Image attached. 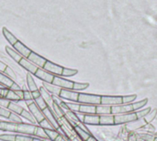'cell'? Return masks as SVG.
<instances>
[{"mask_svg":"<svg viewBox=\"0 0 157 141\" xmlns=\"http://www.w3.org/2000/svg\"><path fill=\"white\" fill-rule=\"evenodd\" d=\"M147 103H148V99H144L140 102L132 103L130 104H121V105L111 106V115H116L134 113V112L142 109L144 106H145L147 104Z\"/></svg>","mask_w":157,"mask_h":141,"instance_id":"obj_1","label":"cell"},{"mask_svg":"<svg viewBox=\"0 0 157 141\" xmlns=\"http://www.w3.org/2000/svg\"><path fill=\"white\" fill-rule=\"evenodd\" d=\"M81 104L89 105H99L101 103V95L89 94V93H79L78 102Z\"/></svg>","mask_w":157,"mask_h":141,"instance_id":"obj_2","label":"cell"},{"mask_svg":"<svg viewBox=\"0 0 157 141\" xmlns=\"http://www.w3.org/2000/svg\"><path fill=\"white\" fill-rule=\"evenodd\" d=\"M137 115L134 113L130 114H122V115H114V125H122L127 123H132L137 121Z\"/></svg>","mask_w":157,"mask_h":141,"instance_id":"obj_3","label":"cell"},{"mask_svg":"<svg viewBox=\"0 0 157 141\" xmlns=\"http://www.w3.org/2000/svg\"><path fill=\"white\" fill-rule=\"evenodd\" d=\"M26 104L28 105V107L29 109V112L33 115V117L35 118L36 122L40 123V121H42L45 118L42 111L36 105V103L32 100L31 101H26Z\"/></svg>","mask_w":157,"mask_h":141,"instance_id":"obj_4","label":"cell"},{"mask_svg":"<svg viewBox=\"0 0 157 141\" xmlns=\"http://www.w3.org/2000/svg\"><path fill=\"white\" fill-rule=\"evenodd\" d=\"M107 106H116L122 104V96H106L101 95V103Z\"/></svg>","mask_w":157,"mask_h":141,"instance_id":"obj_5","label":"cell"},{"mask_svg":"<svg viewBox=\"0 0 157 141\" xmlns=\"http://www.w3.org/2000/svg\"><path fill=\"white\" fill-rule=\"evenodd\" d=\"M52 84L61 88L62 90H73V87H74L73 81L63 79L59 76H54V79H53Z\"/></svg>","mask_w":157,"mask_h":141,"instance_id":"obj_6","label":"cell"},{"mask_svg":"<svg viewBox=\"0 0 157 141\" xmlns=\"http://www.w3.org/2000/svg\"><path fill=\"white\" fill-rule=\"evenodd\" d=\"M43 69L46 70L47 72L52 74L53 76L56 75V76H62V72H63V67L59 66V65H56L49 60L46 61L44 66H43Z\"/></svg>","mask_w":157,"mask_h":141,"instance_id":"obj_7","label":"cell"},{"mask_svg":"<svg viewBox=\"0 0 157 141\" xmlns=\"http://www.w3.org/2000/svg\"><path fill=\"white\" fill-rule=\"evenodd\" d=\"M39 79H40L41 81L45 82V83H52V80L54 79V76L49 72H47L46 70H44L43 68H38L37 71L34 74Z\"/></svg>","mask_w":157,"mask_h":141,"instance_id":"obj_8","label":"cell"},{"mask_svg":"<svg viewBox=\"0 0 157 141\" xmlns=\"http://www.w3.org/2000/svg\"><path fill=\"white\" fill-rule=\"evenodd\" d=\"M27 59L29 62H31L32 64H34L35 66H37L38 67H40V68H43V66H44V65H45V63L47 61L46 58L40 56V54H36L34 52H31Z\"/></svg>","mask_w":157,"mask_h":141,"instance_id":"obj_9","label":"cell"},{"mask_svg":"<svg viewBox=\"0 0 157 141\" xmlns=\"http://www.w3.org/2000/svg\"><path fill=\"white\" fill-rule=\"evenodd\" d=\"M36 126L34 125H29V124H17V133H21L25 135H34V130H35Z\"/></svg>","mask_w":157,"mask_h":141,"instance_id":"obj_10","label":"cell"},{"mask_svg":"<svg viewBox=\"0 0 157 141\" xmlns=\"http://www.w3.org/2000/svg\"><path fill=\"white\" fill-rule=\"evenodd\" d=\"M42 113L44 115V117L53 126V127L55 128V130H58L60 128V125H59V122H58L56 116L52 114V110L49 107H47L44 110H42Z\"/></svg>","mask_w":157,"mask_h":141,"instance_id":"obj_11","label":"cell"},{"mask_svg":"<svg viewBox=\"0 0 157 141\" xmlns=\"http://www.w3.org/2000/svg\"><path fill=\"white\" fill-rule=\"evenodd\" d=\"M13 47H14V50L15 51H17L21 56H23V58H28L29 57V55L30 54V53L32 52L29 48H28L25 44H23L21 42H19V41H17L14 45H13Z\"/></svg>","mask_w":157,"mask_h":141,"instance_id":"obj_12","label":"cell"},{"mask_svg":"<svg viewBox=\"0 0 157 141\" xmlns=\"http://www.w3.org/2000/svg\"><path fill=\"white\" fill-rule=\"evenodd\" d=\"M78 96L79 93L73 91L71 90H62L59 95V97H61L62 99L72 101V102H78Z\"/></svg>","mask_w":157,"mask_h":141,"instance_id":"obj_13","label":"cell"},{"mask_svg":"<svg viewBox=\"0 0 157 141\" xmlns=\"http://www.w3.org/2000/svg\"><path fill=\"white\" fill-rule=\"evenodd\" d=\"M39 91H40V96L42 97V99L44 100V102L47 103L48 107H49L51 110H52L54 101H53V98L52 97V95H51L43 87H40Z\"/></svg>","mask_w":157,"mask_h":141,"instance_id":"obj_14","label":"cell"},{"mask_svg":"<svg viewBox=\"0 0 157 141\" xmlns=\"http://www.w3.org/2000/svg\"><path fill=\"white\" fill-rule=\"evenodd\" d=\"M19 65L24 67L26 70H28L30 74H35V72L37 71V69L39 68L37 66H35L34 64H32L31 62H29L27 58H22L19 61Z\"/></svg>","mask_w":157,"mask_h":141,"instance_id":"obj_15","label":"cell"},{"mask_svg":"<svg viewBox=\"0 0 157 141\" xmlns=\"http://www.w3.org/2000/svg\"><path fill=\"white\" fill-rule=\"evenodd\" d=\"M83 124L90 126H98L99 125V115H85Z\"/></svg>","mask_w":157,"mask_h":141,"instance_id":"obj_16","label":"cell"},{"mask_svg":"<svg viewBox=\"0 0 157 141\" xmlns=\"http://www.w3.org/2000/svg\"><path fill=\"white\" fill-rule=\"evenodd\" d=\"M51 95H55V96H59L60 95V92L62 91L61 88L52 84V83H45L43 82V86H42Z\"/></svg>","mask_w":157,"mask_h":141,"instance_id":"obj_17","label":"cell"},{"mask_svg":"<svg viewBox=\"0 0 157 141\" xmlns=\"http://www.w3.org/2000/svg\"><path fill=\"white\" fill-rule=\"evenodd\" d=\"M78 113H81L84 115H96V105L80 104Z\"/></svg>","mask_w":157,"mask_h":141,"instance_id":"obj_18","label":"cell"},{"mask_svg":"<svg viewBox=\"0 0 157 141\" xmlns=\"http://www.w3.org/2000/svg\"><path fill=\"white\" fill-rule=\"evenodd\" d=\"M74 129H75V134L77 135V137H78L82 141H86L89 139V137L91 136L90 133L85 131V130H84L83 128H81L78 125L75 126Z\"/></svg>","mask_w":157,"mask_h":141,"instance_id":"obj_19","label":"cell"},{"mask_svg":"<svg viewBox=\"0 0 157 141\" xmlns=\"http://www.w3.org/2000/svg\"><path fill=\"white\" fill-rule=\"evenodd\" d=\"M99 125L100 126H113L114 125V115H99Z\"/></svg>","mask_w":157,"mask_h":141,"instance_id":"obj_20","label":"cell"},{"mask_svg":"<svg viewBox=\"0 0 157 141\" xmlns=\"http://www.w3.org/2000/svg\"><path fill=\"white\" fill-rule=\"evenodd\" d=\"M96 115H111V106H107V105H97L96 106Z\"/></svg>","mask_w":157,"mask_h":141,"instance_id":"obj_21","label":"cell"},{"mask_svg":"<svg viewBox=\"0 0 157 141\" xmlns=\"http://www.w3.org/2000/svg\"><path fill=\"white\" fill-rule=\"evenodd\" d=\"M17 124H15V123H7V122L0 121V130L17 133Z\"/></svg>","mask_w":157,"mask_h":141,"instance_id":"obj_22","label":"cell"},{"mask_svg":"<svg viewBox=\"0 0 157 141\" xmlns=\"http://www.w3.org/2000/svg\"><path fill=\"white\" fill-rule=\"evenodd\" d=\"M3 35L5 36V38L6 39V41L13 46L18 40L15 37V35H13L9 30H7V29L3 28Z\"/></svg>","mask_w":157,"mask_h":141,"instance_id":"obj_23","label":"cell"},{"mask_svg":"<svg viewBox=\"0 0 157 141\" xmlns=\"http://www.w3.org/2000/svg\"><path fill=\"white\" fill-rule=\"evenodd\" d=\"M27 83H28V88H29V91L30 92H33V91H39L38 87H37V84L35 83L33 78L31 77L30 73H29L27 75Z\"/></svg>","mask_w":157,"mask_h":141,"instance_id":"obj_24","label":"cell"},{"mask_svg":"<svg viewBox=\"0 0 157 141\" xmlns=\"http://www.w3.org/2000/svg\"><path fill=\"white\" fill-rule=\"evenodd\" d=\"M13 83H14V81L11 79H9L5 74H3L2 72H0V84L1 85L5 86L6 89H9Z\"/></svg>","mask_w":157,"mask_h":141,"instance_id":"obj_25","label":"cell"},{"mask_svg":"<svg viewBox=\"0 0 157 141\" xmlns=\"http://www.w3.org/2000/svg\"><path fill=\"white\" fill-rule=\"evenodd\" d=\"M6 53L9 54V56L10 57H12L16 62H17V63H19V61L23 58L17 51H15L14 49H11L10 47H6Z\"/></svg>","mask_w":157,"mask_h":141,"instance_id":"obj_26","label":"cell"},{"mask_svg":"<svg viewBox=\"0 0 157 141\" xmlns=\"http://www.w3.org/2000/svg\"><path fill=\"white\" fill-rule=\"evenodd\" d=\"M7 109H8L11 113H14V114H16V115H20L22 114L23 110H24L21 106L16 104V103H13V102H10V103H9Z\"/></svg>","mask_w":157,"mask_h":141,"instance_id":"obj_27","label":"cell"},{"mask_svg":"<svg viewBox=\"0 0 157 141\" xmlns=\"http://www.w3.org/2000/svg\"><path fill=\"white\" fill-rule=\"evenodd\" d=\"M34 136L38 137V138H41V139H49L46 132H45V129H43L42 127H35V130H34Z\"/></svg>","mask_w":157,"mask_h":141,"instance_id":"obj_28","label":"cell"},{"mask_svg":"<svg viewBox=\"0 0 157 141\" xmlns=\"http://www.w3.org/2000/svg\"><path fill=\"white\" fill-rule=\"evenodd\" d=\"M157 115V109H154L153 111H150L144 118V121H145V123H147V124H149V123H151L154 119H155V117Z\"/></svg>","mask_w":157,"mask_h":141,"instance_id":"obj_29","label":"cell"},{"mask_svg":"<svg viewBox=\"0 0 157 141\" xmlns=\"http://www.w3.org/2000/svg\"><path fill=\"white\" fill-rule=\"evenodd\" d=\"M78 73V71L76 69H71V68H66L63 67V72H62V76L63 77H73L75 75H76Z\"/></svg>","mask_w":157,"mask_h":141,"instance_id":"obj_30","label":"cell"},{"mask_svg":"<svg viewBox=\"0 0 157 141\" xmlns=\"http://www.w3.org/2000/svg\"><path fill=\"white\" fill-rule=\"evenodd\" d=\"M6 100H8V101H16V102H18V101H20V99H19V97L16 94V92L14 91H11V90H8V91H7V94L6 95V97H5Z\"/></svg>","mask_w":157,"mask_h":141,"instance_id":"obj_31","label":"cell"},{"mask_svg":"<svg viewBox=\"0 0 157 141\" xmlns=\"http://www.w3.org/2000/svg\"><path fill=\"white\" fill-rule=\"evenodd\" d=\"M136 98H137L136 94L122 96V104H130V103H132L136 100Z\"/></svg>","mask_w":157,"mask_h":141,"instance_id":"obj_32","label":"cell"},{"mask_svg":"<svg viewBox=\"0 0 157 141\" xmlns=\"http://www.w3.org/2000/svg\"><path fill=\"white\" fill-rule=\"evenodd\" d=\"M39 125H40V127H42L43 129H48V130H53V129H55V128L53 127V126H52L46 118H44L42 121H40V122L39 123Z\"/></svg>","mask_w":157,"mask_h":141,"instance_id":"obj_33","label":"cell"},{"mask_svg":"<svg viewBox=\"0 0 157 141\" xmlns=\"http://www.w3.org/2000/svg\"><path fill=\"white\" fill-rule=\"evenodd\" d=\"M34 101H35L34 103H36V105H37V106H38L41 111L48 107L47 103L44 102V100L42 99V97H41V96H40V97H39V98H37V99H35Z\"/></svg>","mask_w":157,"mask_h":141,"instance_id":"obj_34","label":"cell"},{"mask_svg":"<svg viewBox=\"0 0 157 141\" xmlns=\"http://www.w3.org/2000/svg\"><path fill=\"white\" fill-rule=\"evenodd\" d=\"M20 116H22L23 118H25V119H27L28 121H29V122H31L32 124H34V123H36V120H35V118L33 117V115L29 112V111H26V110H23V112H22V114L20 115Z\"/></svg>","mask_w":157,"mask_h":141,"instance_id":"obj_35","label":"cell"},{"mask_svg":"<svg viewBox=\"0 0 157 141\" xmlns=\"http://www.w3.org/2000/svg\"><path fill=\"white\" fill-rule=\"evenodd\" d=\"M45 132H46V134H47V136H48L49 139H51L52 141L55 140V139H56V138L59 136V133H58L55 129H53V130H48V129H45Z\"/></svg>","mask_w":157,"mask_h":141,"instance_id":"obj_36","label":"cell"},{"mask_svg":"<svg viewBox=\"0 0 157 141\" xmlns=\"http://www.w3.org/2000/svg\"><path fill=\"white\" fill-rule=\"evenodd\" d=\"M88 86H89L88 83H77V82H74L73 90H75V91H83V90H86Z\"/></svg>","mask_w":157,"mask_h":141,"instance_id":"obj_37","label":"cell"},{"mask_svg":"<svg viewBox=\"0 0 157 141\" xmlns=\"http://www.w3.org/2000/svg\"><path fill=\"white\" fill-rule=\"evenodd\" d=\"M11 122L15 123V124H21L22 123V119L20 118V116L18 115H16L14 113H11L10 114V116L8 118Z\"/></svg>","mask_w":157,"mask_h":141,"instance_id":"obj_38","label":"cell"},{"mask_svg":"<svg viewBox=\"0 0 157 141\" xmlns=\"http://www.w3.org/2000/svg\"><path fill=\"white\" fill-rule=\"evenodd\" d=\"M151 111V108H147V109H144V110H139V111H136L135 112V114H136V115H137V118H138V120H140V119H142V118H144L149 112Z\"/></svg>","mask_w":157,"mask_h":141,"instance_id":"obj_39","label":"cell"},{"mask_svg":"<svg viewBox=\"0 0 157 141\" xmlns=\"http://www.w3.org/2000/svg\"><path fill=\"white\" fill-rule=\"evenodd\" d=\"M4 73H5V75L6 76V77H8L9 79H11L13 81H14V79H16V75H15V72L10 68V67H8V66H6V69H5V71H4Z\"/></svg>","mask_w":157,"mask_h":141,"instance_id":"obj_40","label":"cell"},{"mask_svg":"<svg viewBox=\"0 0 157 141\" xmlns=\"http://www.w3.org/2000/svg\"><path fill=\"white\" fill-rule=\"evenodd\" d=\"M0 140L2 141H16V135L4 134L0 135Z\"/></svg>","mask_w":157,"mask_h":141,"instance_id":"obj_41","label":"cell"},{"mask_svg":"<svg viewBox=\"0 0 157 141\" xmlns=\"http://www.w3.org/2000/svg\"><path fill=\"white\" fill-rule=\"evenodd\" d=\"M65 105H66V107H67L70 111H72V112H74V113L78 112L79 106H80V104H77V103H65Z\"/></svg>","mask_w":157,"mask_h":141,"instance_id":"obj_42","label":"cell"},{"mask_svg":"<svg viewBox=\"0 0 157 141\" xmlns=\"http://www.w3.org/2000/svg\"><path fill=\"white\" fill-rule=\"evenodd\" d=\"M16 141H33V138L24 135H16Z\"/></svg>","mask_w":157,"mask_h":141,"instance_id":"obj_43","label":"cell"},{"mask_svg":"<svg viewBox=\"0 0 157 141\" xmlns=\"http://www.w3.org/2000/svg\"><path fill=\"white\" fill-rule=\"evenodd\" d=\"M10 114H11V112L8 110V109H6V108H2V107H0V116H2V117H5V118H9V116H10Z\"/></svg>","mask_w":157,"mask_h":141,"instance_id":"obj_44","label":"cell"},{"mask_svg":"<svg viewBox=\"0 0 157 141\" xmlns=\"http://www.w3.org/2000/svg\"><path fill=\"white\" fill-rule=\"evenodd\" d=\"M23 97H24V101H31L33 100L32 94L29 91H23Z\"/></svg>","mask_w":157,"mask_h":141,"instance_id":"obj_45","label":"cell"},{"mask_svg":"<svg viewBox=\"0 0 157 141\" xmlns=\"http://www.w3.org/2000/svg\"><path fill=\"white\" fill-rule=\"evenodd\" d=\"M9 103H10V101L6 100V98H1V97H0V107H2V108H6V109H7Z\"/></svg>","mask_w":157,"mask_h":141,"instance_id":"obj_46","label":"cell"},{"mask_svg":"<svg viewBox=\"0 0 157 141\" xmlns=\"http://www.w3.org/2000/svg\"><path fill=\"white\" fill-rule=\"evenodd\" d=\"M9 89H6V88H0V97L1 98H5L6 95L7 94Z\"/></svg>","mask_w":157,"mask_h":141,"instance_id":"obj_47","label":"cell"},{"mask_svg":"<svg viewBox=\"0 0 157 141\" xmlns=\"http://www.w3.org/2000/svg\"><path fill=\"white\" fill-rule=\"evenodd\" d=\"M9 90H11V91H21V88L17 85V84H16L15 82L11 85V87L9 88Z\"/></svg>","mask_w":157,"mask_h":141,"instance_id":"obj_48","label":"cell"},{"mask_svg":"<svg viewBox=\"0 0 157 141\" xmlns=\"http://www.w3.org/2000/svg\"><path fill=\"white\" fill-rule=\"evenodd\" d=\"M31 94H32L33 100H35V99H37V98L40 97V91H33V92H31Z\"/></svg>","mask_w":157,"mask_h":141,"instance_id":"obj_49","label":"cell"},{"mask_svg":"<svg viewBox=\"0 0 157 141\" xmlns=\"http://www.w3.org/2000/svg\"><path fill=\"white\" fill-rule=\"evenodd\" d=\"M15 92H16V94L19 97L20 101L24 100V97H23V91H22V90H21V91H15Z\"/></svg>","mask_w":157,"mask_h":141,"instance_id":"obj_50","label":"cell"},{"mask_svg":"<svg viewBox=\"0 0 157 141\" xmlns=\"http://www.w3.org/2000/svg\"><path fill=\"white\" fill-rule=\"evenodd\" d=\"M143 139L147 141H154L155 138H153V137H151V136H148V135H144V136H143Z\"/></svg>","mask_w":157,"mask_h":141,"instance_id":"obj_51","label":"cell"},{"mask_svg":"<svg viewBox=\"0 0 157 141\" xmlns=\"http://www.w3.org/2000/svg\"><path fill=\"white\" fill-rule=\"evenodd\" d=\"M6 65H5L3 62L0 61V72H4L5 69H6Z\"/></svg>","mask_w":157,"mask_h":141,"instance_id":"obj_52","label":"cell"},{"mask_svg":"<svg viewBox=\"0 0 157 141\" xmlns=\"http://www.w3.org/2000/svg\"><path fill=\"white\" fill-rule=\"evenodd\" d=\"M54 141H67V140H66V139H64L63 136H61V135L59 134V136L56 138V139H55Z\"/></svg>","mask_w":157,"mask_h":141,"instance_id":"obj_53","label":"cell"},{"mask_svg":"<svg viewBox=\"0 0 157 141\" xmlns=\"http://www.w3.org/2000/svg\"><path fill=\"white\" fill-rule=\"evenodd\" d=\"M86 141H98V140H97L93 136H90V137H89V139H88Z\"/></svg>","mask_w":157,"mask_h":141,"instance_id":"obj_54","label":"cell"},{"mask_svg":"<svg viewBox=\"0 0 157 141\" xmlns=\"http://www.w3.org/2000/svg\"><path fill=\"white\" fill-rule=\"evenodd\" d=\"M33 141H44V140H41V139H33Z\"/></svg>","mask_w":157,"mask_h":141,"instance_id":"obj_55","label":"cell"},{"mask_svg":"<svg viewBox=\"0 0 157 141\" xmlns=\"http://www.w3.org/2000/svg\"><path fill=\"white\" fill-rule=\"evenodd\" d=\"M154 141H157V138H155V139H154Z\"/></svg>","mask_w":157,"mask_h":141,"instance_id":"obj_56","label":"cell"}]
</instances>
